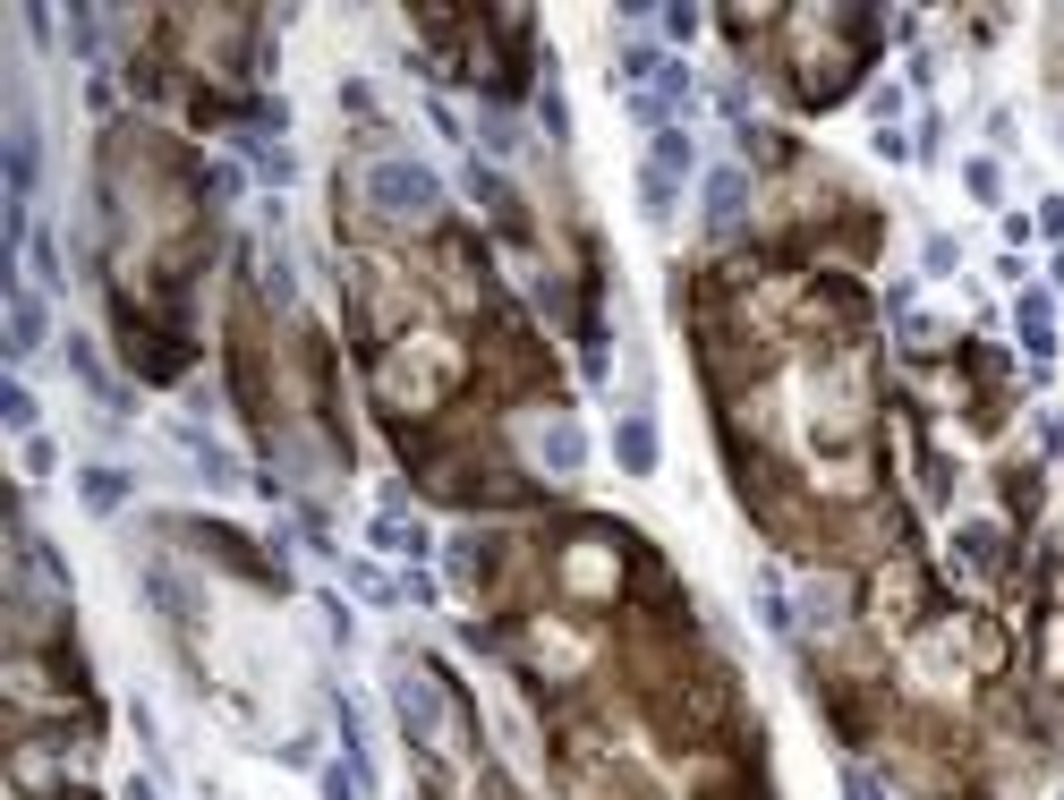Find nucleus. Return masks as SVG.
<instances>
[{
  "label": "nucleus",
  "mask_w": 1064,
  "mask_h": 800,
  "mask_svg": "<svg viewBox=\"0 0 1064 800\" xmlns=\"http://www.w3.org/2000/svg\"><path fill=\"white\" fill-rule=\"evenodd\" d=\"M775 77V95L792 111H826L843 102L877 61V18L869 9H775V34L749 52Z\"/></svg>",
  "instance_id": "f257e3e1"
},
{
  "label": "nucleus",
  "mask_w": 1064,
  "mask_h": 800,
  "mask_svg": "<svg viewBox=\"0 0 1064 800\" xmlns=\"http://www.w3.org/2000/svg\"><path fill=\"white\" fill-rule=\"evenodd\" d=\"M537 460H546L553 478H571V469L588 460V435H580V426H571L562 409H553V417H537Z\"/></svg>",
  "instance_id": "f03ea898"
},
{
  "label": "nucleus",
  "mask_w": 1064,
  "mask_h": 800,
  "mask_svg": "<svg viewBox=\"0 0 1064 800\" xmlns=\"http://www.w3.org/2000/svg\"><path fill=\"white\" fill-rule=\"evenodd\" d=\"M1013 324H1022V350H1031L1039 366H1047V350H1056V298H1047V289H1022Z\"/></svg>",
  "instance_id": "7ed1b4c3"
},
{
  "label": "nucleus",
  "mask_w": 1064,
  "mask_h": 800,
  "mask_svg": "<svg viewBox=\"0 0 1064 800\" xmlns=\"http://www.w3.org/2000/svg\"><path fill=\"white\" fill-rule=\"evenodd\" d=\"M613 460H622L630 478H656V426H647V417H622V426H613Z\"/></svg>",
  "instance_id": "20e7f679"
},
{
  "label": "nucleus",
  "mask_w": 1064,
  "mask_h": 800,
  "mask_svg": "<svg viewBox=\"0 0 1064 800\" xmlns=\"http://www.w3.org/2000/svg\"><path fill=\"white\" fill-rule=\"evenodd\" d=\"M43 332H52V324H43V298H34V289H18V307H9V350H18V358L43 350Z\"/></svg>",
  "instance_id": "39448f33"
},
{
  "label": "nucleus",
  "mask_w": 1064,
  "mask_h": 800,
  "mask_svg": "<svg viewBox=\"0 0 1064 800\" xmlns=\"http://www.w3.org/2000/svg\"><path fill=\"white\" fill-rule=\"evenodd\" d=\"M647 171L681 179V171H690V136H681V129H665V136H656V154H647Z\"/></svg>",
  "instance_id": "423d86ee"
},
{
  "label": "nucleus",
  "mask_w": 1064,
  "mask_h": 800,
  "mask_svg": "<svg viewBox=\"0 0 1064 800\" xmlns=\"http://www.w3.org/2000/svg\"><path fill=\"white\" fill-rule=\"evenodd\" d=\"M86 503H95V512H111V503H120V494H129V478H120V469H86Z\"/></svg>",
  "instance_id": "0eeeda50"
},
{
  "label": "nucleus",
  "mask_w": 1064,
  "mask_h": 800,
  "mask_svg": "<svg viewBox=\"0 0 1064 800\" xmlns=\"http://www.w3.org/2000/svg\"><path fill=\"white\" fill-rule=\"evenodd\" d=\"M0 417H9L18 435H34V401H26V384H0Z\"/></svg>",
  "instance_id": "6e6552de"
},
{
  "label": "nucleus",
  "mask_w": 1064,
  "mask_h": 800,
  "mask_svg": "<svg viewBox=\"0 0 1064 800\" xmlns=\"http://www.w3.org/2000/svg\"><path fill=\"white\" fill-rule=\"evenodd\" d=\"M963 179H970V196H979V205H997V162H988V154H979V162H970V171H963Z\"/></svg>",
  "instance_id": "1a4fd4ad"
},
{
  "label": "nucleus",
  "mask_w": 1064,
  "mask_h": 800,
  "mask_svg": "<svg viewBox=\"0 0 1064 800\" xmlns=\"http://www.w3.org/2000/svg\"><path fill=\"white\" fill-rule=\"evenodd\" d=\"M120 800H154V783H129V792H120Z\"/></svg>",
  "instance_id": "9d476101"
},
{
  "label": "nucleus",
  "mask_w": 1064,
  "mask_h": 800,
  "mask_svg": "<svg viewBox=\"0 0 1064 800\" xmlns=\"http://www.w3.org/2000/svg\"><path fill=\"white\" fill-rule=\"evenodd\" d=\"M1056 289H1064V248H1056Z\"/></svg>",
  "instance_id": "9b49d317"
}]
</instances>
